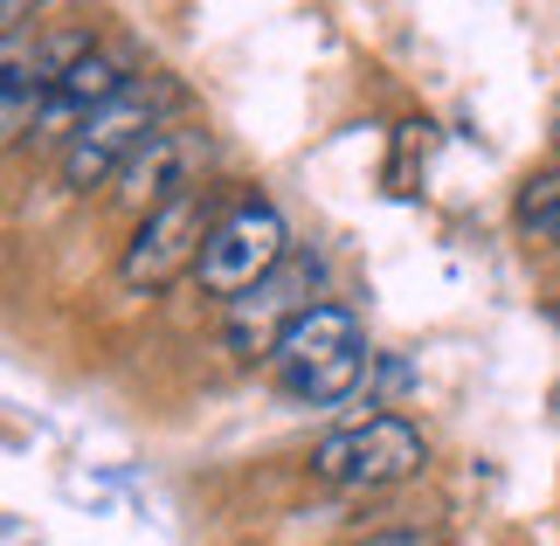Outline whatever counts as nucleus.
I'll list each match as a JSON object with an SVG mask.
<instances>
[{
  "label": "nucleus",
  "instance_id": "1",
  "mask_svg": "<svg viewBox=\"0 0 560 546\" xmlns=\"http://www.w3.org/2000/svg\"><path fill=\"white\" fill-rule=\"evenodd\" d=\"M270 381L305 408H332L368 381V333L347 304H312L284 339L270 346Z\"/></svg>",
  "mask_w": 560,
  "mask_h": 546
},
{
  "label": "nucleus",
  "instance_id": "2",
  "mask_svg": "<svg viewBox=\"0 0 560 546\" xmlns=\"http://www.w3.org/2000/svg\"><path fill=\"white\" fill-rule=\"evenodd\" d=\"M174 104H180L174 83H160V77H153V83H132V91H125L112 112L83 118L77 132L62 139V181H70L77 194H91V187H104V181H118V173L166 132V112H174Z\"/></svg>",
  "mask_w": 560,
  "mask_h": 546
},
{
  "label": "nucleus",
  "instance_id": "3",
  "mask_svg": "<svg viewBox=\"0 0 560 546\" xmlns=\"http://www.w3.org/2000/svg\"><path fill=\"white\" fill-rule=\"evenodd\" d=\"M284 264H291V229H284V214H277L270 201H235L229 214H214L194 277H201L208 298L235 304V298H249L256 283H270Z\"/></svg>",
  "mask_w": 560,
  "mask_h": 546
},
{
  "label": "nucleus",
  "instance_id": "4",
  "mask_svg": "<svg viewBox=\"0 0 560 546\" xmlns=\"http://www.w3.org/2000/svg\"><path fill=\"white\" fill-rule=\"evenodd\" d=\"M429 464L422 450V429L408 415H368V422H347L318 443L312 471L326 477L332 491H387L401 477H416Z\"/></svg>",
  "mask_w": 560,
  "mask_h": 546
},
{
  "label": "nucleus",
  "instance_id": "5",
  "mask_svg": "<svg viewBox=\"0 0 560 546\" xmlns=\"http://www.w3.org/2000/svg\"><path fill=\"white\" fill-rule=\"evenodd\" d=\"M208 229H214V222H208L201 194H194V201L160 208V214H145V222L132 229V243H125V256H118V277L132 283V291H166L180 270L201 264Z\"/></svg>",
  "mask_w": 560,
  "mask_h": 546
},
{
  "label": "nucleus",
  "instance_id": "6",
  "mask_svg": "<svg viewBox=\"0 0 560 546\" xmlns=\"http://www.w3.org/2000/svg\"><path fill=\"white\" fill-rule=\"evenodd\" d=\"M312 283H318V264L291 256V264L277 270L270 283H256L249 298H235V304H229V346H235L243 360H256V353L270 360V346L312 312Z\"/></svg>",
  "mask_w": 560,
  "mask_h": 546
},
{
  "label": "nucleus",
  "instance_id": "7",
  "mask_svg": "<svg viewBox=\"0 0 560 546\" xmlns=\"http://www.w3.org/2000/svg\"><path fill=\"white\" fill-rule=\"evenodd\" d=\"M201 166H208V139H201V132H180V125H166V132L118 173V201L139 208V214H160V208H174V201H194Z\"/></svg>",
  "mask_w": 560,
  "mask_h": 546
},
{
  "label": "nucleus",
  "instance_id": "8",
  "mask_svg": "<svg viewBox=\"0 0 560 546\" xmlns=\"http://www.w3.org/2000/svg\"><path fill=\"white\" fill-rule=\"evenodd\" d=\"M520 229L533 235V243H553L560 249V173L526 181V194H520Z\"/></svg>",
  "mask_w": 560,
  "mask_h": 546
},
{
  "label": "nucleus",
  "instance_id": "9",
  "mask_svg": "<svg viewBox=\"0 0 560 546\" xmlns=\"http://www.w3.org/2000/svg\"><path fill=\"white\" fill-rule=\"evenodd\" d=\"M368 546H422L416 533H381V539H368Z\"/></svg>",
  "mask_w": 560,
  "mask_h": 546
},
{
  "label": "nucleus",
  "instance_id": "10",
  "mask_svg": "<svg viewBox=\"0 0 560 546\" xmlns=\"http://www.w3.org/2000/svg\"><path fill=\"white\" fill-rule=\"evenodd\" d=\"M553 152H560V125H553Z\"/></svg>",
  "mask_w": 560,
  "mask_h": 546
},
{
  "label": "nucleus",
  "instance_id": "11",
  "mask_svg": "<svg viewBox=\"0 0 560 546\" xmlns=\"http://www.w3.org/2000/svg\"><path fill=\"white\" fill-rule=\"evenodd\" d=\"M553 325H560V298H553Z\"/></svg>",
  "mask_w": 560,
  "mask_h": 546
}]
</instances>
